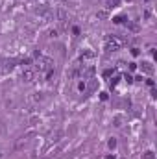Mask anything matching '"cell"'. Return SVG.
I'll use <instances>...</instances> for the list:
<instances>
[{"label": "cell", "instance_id": "6da1fadb", "mask_svg": "<svg viewBox=\"0 0 157 159\" xmlns=\"http://www.w3.org/2000/svg\"><path fill=\"white\" fill-rule=\"evenodd\" d=\"M35 67H37V70H39V72H50V70H52V67H54V63H52V59H50V57H39Z\"/></svg>", "mask_w": 157, "mask_h": 159}, {"label": "cell", "instance_id": "7a4b0ae2", "mask_svg": "<svg viewBox=\"0 0 157 159\" xmlns=\"http://www.w3.org/2000/svg\"><path fill=\"white\" fill-rule=\"evenodd\" d=\"M105 41H107V52H115V50H118V48L124 44V41L115 37V35H109Z\"/></svg>", "mask_w": 157, "mask_h": 159}, {"label": "cell", "instance_id": "3957f363", "mask_svg": "<svg viewBox=\"0 0 157 159\" xmlns=\"http://www.w3.org/2000/svg\"><path fill=\"white\" fill-rule=\"evenodd\" d=\"M22 80H24V81H28V83H30V81H34V70L26 69V70L22 72Z\"/></svg>", "mask_w": 157, "mask_h": 159}, {"label": "cell", "instance_id": "277c9868", "mask_svg": "<svg viewBox=\"0 0 157 159\" xmlns=\"http://www.w3.org/2000/svg\"><path fill=\"white\" fill-rule=\"evenodd\" d=\"M4 69H13L15 67V59H9V61H2Z\"/></svg>", "mask_w": 157, "mask_h": 159}, {"label": "cell", "instance_id": "5b68a950", "mask_svg": "<svg viewBox=\"0 0 157 159\" xmlns=\"http://www.w3.org/2000/svg\"><path fill=\"white\" fill-rule=\"evenodd\" d=\"M96 89V80H91V83H89V91H94Z\"/></svg>", "mask_w": 157, "mask_h": 159}, {"label": "cell", "instance_id": "8992f818", "mask_svg": "<svg viewBox=\"0 0 157 159\" xmlns=\"http://www.w3.org/2000/svg\"><path fill=\"white\" fill-rule=\"evenodd\" d=\"M144 159H154V154H152V152H146V154H144Z\"/></svg>", "mask_w": 157, "mask_h": 159}, {"label": "cell", "instance_id": "52a82bcc", "mask_svg": "<svg viewBox=\"0 0 157 159\" xmlns=\"http://www.w3.org/2000/svg\"><path fill=\"white\" fill-rule=\"evenodd\" d=\"M144 65V70H148V72H152V67H150V63H142Z\"/></svg>", "mask_w": 157, "mask_h": 159}, {"label": "cell", "instance_id": "ba28073f", "mask_svg": "<svg viewBox=\"0 0 157 159\" xmlns=\"http://www.w3.org/2000/svg\"><path fill=\"white\" fill-rule=\"evenodd\" d=\"M118 4V0H109V6H117Z\"/></svg>", "mask_w": 157, "mask_h": 159}]
</instances>
